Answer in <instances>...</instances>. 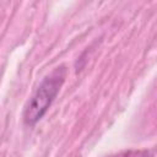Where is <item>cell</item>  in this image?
<instances>
[{
  "mask_svg": "<svg viewBox=\"0 0 157 157\" xmlns=\"http://www.w3.org/2000/svg\"><path fill=\"white\" fill-rule=\"evenodd\" d=\"M151 152L147 150H129V151H123L115 155H112L109 157H150Z\"/></svg>",
  "mask_w": 157,
  "mask_h": 157,
  "instance_id": "obj_2",
  "label": "cell"
},
{
  "mask_svg": "<svg viewBox=\"0 0 157 157\" xmlns=\"http://www.w3.org/2000/svg\"><path fill=\"white\" fill-rule=\"evenodd\" d=\"M66 70L64 66L54 69L39 85L34 94L27 102L23 110V120L27 125H34L48 110L64 83Z\"/></svg>",
  "mask_w": 157,
  "mask_h": 157,
  "instance_id": "obj_1",
  "label": "cell"
}]
</instances>
